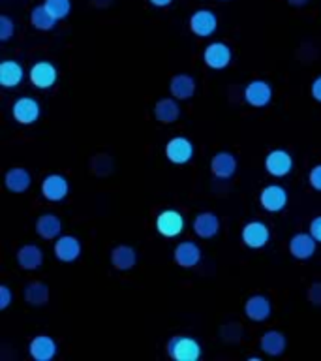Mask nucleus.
<instances>
[{"instance_id":"nucleus-30","label":"nucleus","mask_w":321,"mask_h":361,"mask_svg":"<svg viewBox=\"0 0 321 361\" xmlns=\"http://www.w3.org/2000/svg\"><path fill=\"white\" fill-rule=\"evenodd\" d=\"M45 6H47V10L55 16L56 21L66 19L70 10H72V2H70V0H45Z\"/></svg>"},{"instance_id":"nucleus-9","label":"nucleus","mask_w":321,"mask_h":361,"mask_svg":"<svg viewBox=\"0 0 321 361\" xmlns=\"http://www.w3.org/2000/svg\"><path fill=\"white\" fill-rule=\"evenodd\" d=\"M218 27V19L210 10H197L190 17V30L199 38H207L210 34L216 32Z\"/></svg>"},{"instance_id":"nucleus-35","label":"nucleus","mask_w":321,"mask_h":361,"mask_svg":"<svg viewBox=\"0 0 321 361\" xmlns=\"http://www.w3.org/2000/svg\"><path fill=\"white\" fill-rule=\"evenodd\" d=\"M310 233L314 235V239L317 243H321V216H315L310 222Z\"/></svg>"},{"instance_id":"nucleus-17","label":"nucleus","mask_w":321,"mask_h":361,"mask_svg":"<svg viewBox=\"0 0 321 361\" xmlns=\"http://www.w3.org/2000/svg\"><path fill=\"white\" fill-rule=\"evenodd\" d=\"M169 90L177 100H190L196 94V79L188 73H177L169 83Z\"/></svg>"},{"instance_id":"nucleus-22","label":"nucleus","mask_w":321,"mask_h":361,"mask_svg":"<svg viewBox=\"0 0 321 361\" xmlns=\"http://www.w3.org/2000/svg\"><path fill=\"white\" fill-rule=\"evenodd\" d=\"M191 228H194L197 237H201V239H210V237H214L218 233L220 220L214 213H201L197 214Z\"/></svg>"},{"instance_id":"nucleus-27","label":"nucleus","mask_w":321,"mask_h":361,"mask_svg":"<svg viewBox=\"0 0 321 361\" xmlns=\"http://www.w3.org/2000/svg\"><path fill=\"white\" fill-rule=\"evenodd\" d=\"M36 231L39 237L44 239H56L62 231V220L56 214H42L36 220Z\"/></svg>"},{"instance_id":"nucleus-2","label":"nucleus","mask_w":321,"mask_h":361,"mask_svg":"<svg viewBox=\"0 0 321 361\" xmlns=\"http://www.w3.org/2000/svg\"><path fill=\"white\" fill-rule=\"evenodd\" d=\"M156 230L160 235L169 237V239L180 235L184 231V216L175 209L162 211L156 219Z\"/></svg>"},{"instance_id":"nucleus-11","label":"nucleus","mask_w":321,"mask_h":361,"mask_svg":"<svg viewBox=\"0 0 321 361\" xmlns=\"http://www.w3.org/2000/svg\"><path fill=\"white\" fill-rule=\"evenodd\" d=\"M70 192V185H68L66 177H62L58 173L47 175L42 183V194L47 202H62Z\"/></svg>"},{"instance_id":"nucleus-6","label":"nucleus","mask_w":321,"mask_h":361,"mask_svg":"<svg viewBox=\"0 0 321 361\" xmlns=\"http://www.w3.org/2000/svg\"><path fill=\"white\" fill-rule=\"evenodd\" d=\"M203 61L213 70H224V68L229 66L231 62L229 45L222 44V42H214V44L207 45L203 51Z\"/></svg>"},{"instance_id":"nucleus-14","label":"nucleus","mask_w":321,"mask_h":361,"mask_svg":"<svg viewBox=\"0 0 321 361\" xmlns=\"http://www.w3.org/2000/svg\"><path fill=\"white\" fill-rule=\"evenodd\" d=\"M55 256L61 262H75L81 256V243L77 237L73 235H61L55 241Z\"/></svg>"},{"instance_id":"nucleus-36","label":"nucleus","mask_w":321,"mask_h":361,"mask_svg":"<svg viewBox=\"0 0 321 361\" xmlns=\"http://www.w3.org/2000/svg\"><path fill=\"white\" fill-rule=\"evenodd\" d=\"M310 92H312V98H314V100L321 102V78H317V79H314V81H312Z\"/></svg>"},{"instance_id":"nucleus-33","label":"nucleus","mask_w":321,"mask_h":361,"mask_svg":"<svg viewBox=\"0 0 321 361\" xmlns=\"http://www.w3.org/2000/svg\"><path fill=\"white\" fill-rule=\"evenodd\" d=\"M10 303H11V290L6 286V284H2V286H0V309L2 310L8 309Z\"/></svg>"},{"instance_id":"nucleus-38","label":"nucleus","mask_w":321,"mask_h":361,"mask_svg":"<svg viewBox=\"0 0 321 361\" xmlns=\"http://www.w3.org/2000/svg\"><path fill=\"white\" fill-rule=\"evenodd\" d=\"M96 6H100V8H106V6L111 4V0H92Z\"/></svg>"},{"instance_id":"nucleus-10","label":"nucleus","mask_w":321,"mask_h":361,"mask_svg":"<svg viewBox=\"0 0 321 361\" xmlns=\"http://www.w3.org/2000/svg\"><path fill=\"white\" fill-rule=\"evenodd\" d=\"M11 113L19 124H34L39 117V104L30 96H23L13 102Z\"/></svg>"},{"instance_id":"nucleus-39","label":"nucleus","mask_w":321,"mask_h":361,"mask_svg":"<svg viewBox=\"0 0 321 361\" xmlns=\"http://www.w3.org/2000/svg\"><path fill=\"white\" fill-rule=\"evenodd\" d=\"M287 2H289V4H291V6H297V8H301V6L306 4L308 0H287Z\"/></svg>"},{"instance_id":"nucleus-12","label":"nucleus","mask_w":321,"mask_h":361,"mask_svg":"<svg viewBox=\"0 0 321 361\" xmlns=\"http://www.w3.org/2000/svg\"><path fill=\"white\" fill-rule=\"evenodd\" d=\"M56 79H58V72L51 62L39 61L30 68V81L38 89H51L56 83Z\"/></svg>"},{"instance_id":"nucleus-4","label":"nucleus","mask_w":321,"mask_h":361,"mask_svg":"<svg viewBox=\"0 0 321 361\" xmlns=\"http://www.w3.org/2000/svg\"><path fill=\"white\" fill-rule=\"evenodd\" d=\"M265 169L272 177H286L293 169L291 154L284 149H275L265 157Z\"/></svg>"},{"instance_id":"nucleus-21","label":"nucleus","mask_w":321,"mask_h":361,"mask_svg":"<svg viewBox=\"0 0 321 361\" xmlns=\"http://www.w3.org/2000/svg\"><path fill=\"white\" fill-rule=\"evenodd\" d=\"M17 264L27 271H34L42 267V264H44L42 248L38 245H25V247H21L17 250Z\"/></svg>"},{"instance_id":"nucleus-1","label":"nucleus","mask_w":321,"mask_h":361,"mask_svg":"<svg viewBox=\"0 0 321 361\" xmlns=\"http://www.w3.org/2000/svg\"><path fill=\"white\" fill-rule=\"evenodd\" d=\"M168 355L175 361H197L201 357V344L191 337H173L168 343Z\"/></svg>"},{"instance_id":"nucleus-34","label":"nucleus","mask_w":321,"mask_h":361,"mask_svg":"<svg viewBox=\"0 0 321 361\" xmlns=\"http://www.w3.org/2000/svg\"><path fill=\"white\" fill-rule=\"evenodd\" d=\"M308 298L314 305H321V282L312 284V288H310V292H308Z\"/></svg>"},{"instance_id":"nucleus-29","label":"nucleus","mask_w":321,"mask_h":361,"mask_svg":"<svg viewBox=\"0 0 321 361\" xmlns=\"http://www.w3.org/2000/svg\"><path fill=\"white\" fill-rule=\"evenodd\" d=\"M30 21H32L34 27L38 28V30H44V32L51 30V28L56 25L55 16L47 10V6L45 4L36 6V8H34L32 13H30Z\"/></svg>"},{"instance_id":"nucleus-19","label":"nucleus","mask_w":321,"mask_h":361,"mask_svg":"<svg viewBox=\"0 0 321 361\" xmlns=\"http://www.w3.org/2000/svg\"><path fill=\"white\" fill-rule=\"evenodd\" d=\"M210 169L220 179H231L237 171V158L231 152H218L210 160Z\"/></svg>"},{"instance_id":"nucleus-37","label":"nucleus","mask_w":321,"mask_h":361,"mask_svg":"<svg viewBox=\"0 0 321 361\" xmlns=\"http://www.w3.org/2000/svg\"><path fill=\"white\" fill-rule=\"evenodd\" d=\"M152 6H158V8H165V6H169L173 0H149Z\"/></svg>"},{"instance_id":"nucleus-15","label":"nucleus","mask_w":321,"mask_h":361,"mask_svg":"<svg viewBox=\"0 0 321 361\" xmlns=\"http://www.w3.org/2000/svg\"><path fill=\"white\" fill-rule=\"evenodd\" d=\"M28 354L36 361H51L56 355V343L47 335H38L28 344Z\"/></svg>"},{"instance_id":"nucleus-28","label":"nucleus","mask_w":321,"mask_h":361,"mask_svg":"<svg viewBox=\"0 0 321 361\" xmlns=\"http://www.w3.org/2000/svg\"><path fill=\"white\" fill-rule=\"evenodd\" d=\"M25 301L32 307H44L49 303V286L44 282H30L25 288Z\"/></svg>"},{"instance_id":"nucleus-16","label":"nucleus","mask_w":321,"mask_h":361,"mask_svg":"<svg viewBox=\"0 0 321 361\" xmlns=\"http://www.w3.org/2000/svg\"><path fill=\"white\" fill-rule=\"evenodd\" d=\"M173 258L180 267L190 269V267H196V265L201 262V248L191 241L179 243V245L175 247Z\"/></svg>"},{"instance_id":"nucleus-5","label":"nucleus","mask_w":321,"mask_h":361,"mask_svg":"<svg viewBox=\"0 0 321 361\" xmlns=\"http://www.w3.org/2000/svg\"><path fill=\"white\" fill-rule=\"evenodd\" d=\"M244 100L248 102V106L252 107L269 106L270 100H272V87L267 81L256 79V81L246 85V89H244Z\"/></svg>"},{"instance_id":"nucleus-7","label":"nucleus","mask_w":321,"mask_h":361,"mask_svg":"<svg viewBox=\"0 0 321 361\" xmlns=\"http://www.w3.org/2000/svg\"><path fill=\"white\" fill-rule=\"evenodd\" d=\"M261 207L269 213H280L282 209L287 205V192L280 185H269L265 186L259 196Z\"/></svg>"},{"instance_id":"nucleus-25","label":"nucleus","mask_w":321,"mask_h":361,"mask_svg":"<svg viewBox=\"0 0 321 361\" xmlns=\"http://www.w3.org/2000/svg\"><path fill=\"white\" fill-rule=\"evenodd\" d=\"M154 115L162 124H173L180 117V106L177 98H162L154 106Z\"/></svg>"},{"instance_id":"nucleus-23","label":"nucleus","mask_w":321,"mask_h":361,"mask_svg":"<svg viewBox=\"0 0 321 361\" xmlns=\"http://www.w3.org/2000/svg\"><path fill=\"white\" fill-rule=\"evenodd\" d=\"M259 348L265 355L276 357V355H282L286 352L287 341L280 331H267L259 341Z\"/></svg>"},{"instance_id":"nucleus-13","label":"nucleus","mask_w":321,"mask_h":361,"mask_svg":"<svg viewBox=\"0 0 321 361\" xmlns=\"http://www.w3.org/2000/svg\"><path fill=\"white\" fill-rule=\"evenodd\" d=\"M315 245H317V241L310 231L308 233H295L289 241V252L295 259L304 262V259H310L314 256Z\"/></svg>"},{"instance_id":"nucleus-18","label":"nucleus","mask_w":321,"mask_h":361,"mask_svg":"<svg viewBox=\"0 0 321 361\" xmlns=\"http://www.w3.org/2000/svg\"><path fill=\"white\" fill-rule=\"evenodd\" d=\"M244 312L252 322H265L272 312V305L265 295H252L244 305Z\"/></svg>"},{"instance_id":"nucleus-31","label":"nucleus","mask_w":321,"mask_h":361,"mask_svg":"<svg viewBox=\"0 0 321 361\" xmlns=\"http://www.w3.org/2000/svg\"><path fill=\"white\" fill-rule=\"evenodd\" d=\"M15 32V25L8 16H0V39L8 42Z\"/></svg>"},{"instance_id":"nucleus-32","label":"nucleus","mask_w":321,"mask_h":361,"mask_svg":"<svg viewBox=\"0 0 321 361\" xmlns=\"http://www.w3.org/2000/svg\"><path fill=\"white\" fill-rule=\"evenodd\" d=\"M308 183L314 190L321 192V164H317V166H314V168L310 169Z\"/></svg>"},{"instance_id":"nucleus-40","label":"nucleus","mask_w":321,"mask_h":361,"mask_svg":"<svg viewBox=\"0 0 321 361\" xmlns=\"http://www.w3.org/2000/svg\"><path fill=\"white\" fill-rule=\"evenodd\" d=\"M220 2H229V0H220Z\"/></svg>"},{"instance_id":"nucleus-24","label":"nucleus","mask_w":321,"mask_h":361,"mask_svg":"<svg viewBox=\"0 0 321 361\" xmlns=\"http://www.w3.org/2000/svg\"><path fill=\"white\" fill-rule=\"evenodd\" d=\"M111 264L118 271L134 269L135 264H137V252L128 245H118V247L113 248Z\"/></svg>"},{"instance_id":"nucleus-20","label":"nucleus","mask_w":321,"mask_h":361,"mask_svg":"<svg viewBox=\"0 0 321 361\" xmlns=\"http://www.w3.org/2000/svg\"><path fill=\"white\" fill-rule=\"evenodd\" d=\"M4 185L10 192L15 194H23L27 192L32 185V175L28 173L25 168H11L4 177Z\"/></svg>"},{"instance_id":"nucleus-26","label":"nucleus","mask_w":321,"mask_h":361,"mask_svg":"<svg viewBox=\"0 0 321 361\" xmlns=\"http://www.w3.org/2000/svg\"><path fill=\"white\" fill-rule=\"evenodd\" d=\"M25 78L23 66L15 61H4L0 64V85L6 89H13Z\"/></svg>"},{"instance_id":"nucleus-3","label":"nucleus","mask_w":321,"mask_h":361,"mask_svg":"<svg viewBox=\"0 0 321 361\" xmlns=\"http://www.w3.org/2000/svg\"><path fill=\"white\" fill-rule=\"evenodd\" d=\"M270 239L269 226L259 220H252L242 228V243L248 248H263Z\"/></svg>"},{"instance_id":"nucleus-8","label":"nucleus","mask_w":321,"mask_h":361,"mask_svg":"<svg viewBox=\"0 0 321 361\" xmlns=\"http://www.w3.org/2000/svg\"><path fill=\"white\" fill-rule=\"evenodd\" d=\"M165 157L169 162L177 164V166L188 164L194 158V145L186 137H173L165 145Z\"/></svg>"}]
</instances>
